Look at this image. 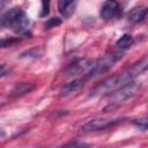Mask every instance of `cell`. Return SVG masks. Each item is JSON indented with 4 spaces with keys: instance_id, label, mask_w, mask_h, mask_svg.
Instances as JSON below:
<instances>
[{
    "instance_id": "obj_1",
    "label": "cell",
    "mask_w": 148,
    "mask_h": 148,
    "mask_svg": "<svg viewBox=\"0 0 148 148\" xmlns=\"http://www.w3.org/2000/svg\"><path fill=\"white\" fill-rule=\"evenodd\" d=\"M146 71H148V59H142V60L133 64L131 67L126 68L125 71L103 80L101 83H98L90 90L89 95L90 96L109 95L112 91L117 90L118 88L134 81L135 77H138Z\"/></svg>"
},
{
    "instance_id": "obj_2",
    "label": "cell",
    "mask_w": 148,
    "mask_h": 148,
    "mask_svg": "<svg viewBox=\"0 0 148 148\" xmlns=\"http://www.w3.org/2000/svg\"><path fill=\"white\" fill-rule=\"evenodd\" d=\"M123 58V52H110L106 53L105 56H103L102 58H99L95 64H92L91 68L84 74V80H92L98 77L99 75L104 74L105 72H108L118 60H120Z\"/></svg>"
},
{
    "instance_id": "obj_3",
    "label": "cell",
    "mask_w": 148,
    "mask_h": 148,
    "mask_svg": "<svg viewBox=\"0 0 148 148\" xmlns=\"http://www.w3.org/2000/svg\"><path fill=\"white\" fill-rule=\"evenodd\" d=\"M140 89H141V84L139 82H134V81L118 88L117 90L109 94L110 105H119V104L124 103L125 101L134 97L140 91Z\"/></svg>"
},
{
    "instance_id": "obj_4",
    "label": "cell",
    "mask_w": 148,
    "mask_h": 148,
    "mask_svg": "<svg viewBox=\"0 0 148 148\" xmlns=\"http://www.w3.org/2000/svg\"><path fill=\"white\" fill-rule=\"evenodd\" d=\"M126 118L125 117H120V118H96V119H91L89 121H87L84 125L81 126V131L83 133H90V132H96V131H102V130H106L110 127H113L120 123H123Z\"/></svg>"
},
{
    "instance_id": "obj_5",
    "label": "cell",
    "mask_w": 148,
    "mask_h": 148,
    "mask_svg": "<svg viewBox=\"0 0 148 148\" xmlns=\"http://www.w3.org/2000/svg\"><path fill=\"white\" fill-rule=\"evenodd\" d=\"M92 60H90L89 58H79L76 60H74L73 62H71L64 71L62 75L66 79H71V77H76L81 74L87 73L91 66H92Z\"/></svg>"
},
{
    "instance_id": "obj_6",
    "label": "cell",
    "mask_w": 148,
    "mask_h": 148,
    "mask_svg": "<svg viewBox=\"0 0 148 148\" xmlns=\"http://www.w3.org/2000/svg\"><path fill=\"white\" fill-rule=\"evenodd\" d=\"M119 13H120V5L117 0H105L101 7L99 16L105 21H110L117 17Z\"/></svg>"
},
{
    "instance_id": "obj_7",
    "label": "cell",
    "mask_w": 148,
    "mask_h": 148,
    "mask_svg": "<svg viewBox=\"0 0 148 148\" xmlns=\"http://www.w3.org/2000/svg\"><path fill=\"white\" fill-rule=\"evenodd\" d=\"M30 24V21H29V17L28 15L25 14L24 10H22L9 24L8 28H10L14 32H17V34H23L27 31L28 27Z\"/></svg>"
},
{
    "instance_id": "obj_8",
    "label": "cell",
    "mask_w": 148,
    "mask_h": 148,
    "mask_svg": "<svg viewBox=\"0 0 148 148\" xmlns=\"http://www.w3.org/2000/svg\"><path fill=\"white\" fill-rule=\"evenodd\" d=\"M77 0H58V10L62 17L68 18L73 15Z\"/></svg>"
},
{
    "instance_id": "obj_9",
    "label": "cell",
    "mask_w": 148,
    "mask_h": 148,
    "mask_svg": "<svg viewBox=\"0 0 148 148\" xmlns=\"http://www.w3.org/2000/svg\"><path fill=\"white\" fill-rule=\"evenodd\" d=\"M148 13V8L145 6H136L132 8L127 14V21L130 23H138L142 21Z\"/></svg>"
},
{
    "instance_id": "obj_10",
    "label": "cell",
    "mask_w": 148,
    "mask_h": 148,
    "mask_svg": "<svg viewBox=\"0 0 148 148\" xmlns=\"http://www.w3.org/2000/svg\"><path fill=\"white\" fill-rule=\"evenodd\" d=\"M84 82H86L84 79H75V80H73L71 82H67V83L62 84L60 90H59V92H60L61 96H67V95H69L72 92H75L81 87H83Z\"/></svg>"
},
{
    "instance_id": "obj_11",
    "label": "cell",
    "mask_w": 148,
    "mask_h": 148,
    "mask_svg": "<svg viewBox=\"0 0 148 148\" xmlns=\"http://www.w3.org/2000/svg\"><path fill=\"white\" fill-rule=\"evenodd\" d=\"M22 10H23V9H22L21 7H13V8L8 9L7 12H5V13L1 15V17H0V24H1V27L8 28L9 24H10V22H12Z\"/></svg>"
},
{
    "instance_id": "obj_12",
    "label": "cell",
    "mask_w": 148,
    "mask_h": 148,
    "mask_svg": "<svg viewBox=\"0 0 148 148\" xmlns=\"http://www.w3.org/2000/svg\"><path fill=\"white\" fill-rule=\"evenodd\" d=\"M35 89V84L31 82H17L12 89L13 96H22Z\"/></svg>"
},
{
    "instance_id": "obj_13",
    "label": "cell",
    "mask_w": 148,
    "mask_h": 148,
    "mask_svg": "<svg viewBox=\"0 0 148 148\" xmlns=\"http://www.w3.org/2000/svg\"><path fill=\"white\" fill-rule=\"evenodd\" d=\"M134 43V39L133 37L130 35V34H124L117 42H116V45L118 46V49L120 50H126L128 47H131Z\"/></svg>"
},
{
    "instance_id": "obj_14",
    "label": "cell",
    "mask_w": 148,
    "mask_h": 148,
    "mask_svg": "<svg viewBox=\"0 0 148 148\" xmlns=\"http://www.w3.org/2000/svg\"><path fill=\"white\" fill-rule=\"evenodd\" d=\"M132 124L141 131H147L148 130V116H142V117H139V118H134L132 120Z\"/></svg>"
},
{
    "instance_id": "obj_15",
    "label": "cell",
    "mask_w": 148,
    "mask_h": 148,
    "mask_svg": "<svg viewBox=\"0 0 148 148\" xmlns=\"http://www.w3.org/2000/svg\"><path fill=\"white\" fill-rule=\"evenodd\" d=\"M40 54H42V49L40 47H34V49H30V50L23 52L20 56V58H38Z\"/></svg>"
},
{
    "instance_id": "obj_16",
    "label": "cell",
    "mask_w": 148,
    "mask_h": 148,
    "mask_svg": "<svg viewBox=\"0 0 148 148\" xmlns=\"http://www.w3.org/2000/svg\"><path fill=\"white\" fill-rule=\"evenodd\" d=\"M60 23H61V20L60 18H58V17H51V18H49L44 23V28L45 29H51V28H53L56 25H59Z\"/></svg>"
},
{
    "instance_id": "obj_17",
    "label": "cell",
    "mask_w": 148,
    "mask_h": 148,
    "mask_svg": "<svg viewBox=\"0 0 148 148\" xmlns=\"http://www.w3.org/2000/svg\"><path fill=\"white\" fill-rule=\"evenodd\" d=\"M50 5L51 0H42V10H40V16L45 17L50 13Z\"/></svg>"
},
{
    "instance_id": "obj_18",
    "label": "cell",
    "mask_w": 148,
    "mask_h": 148,
    "mask_svg": "<svg viewBox=\"0 0 148 148\" xmlns=\"http://www.w3.org/2000/svg\"><path fill=\"white\" fill-rule=\"evenodd\" d=\"M18 42H20L18 38H3V39H1V47L13 46L15 43H18Z\"/></svg>"
},
{
    "instance_id": "obj_19",
    "label": "cell",
    "mask_w": 148,
    "mask_h": 148,
    "mask_svg": "<svg viewBox=\"0 0 148 148\" xmlns=\"http://www.w3.org/2000/svg\"><path fill=\"white\" fill-rule=\"evenodd\" d=\"M6 74H7V69H6V65L3 64V65H1V72H0V75H1V77H3Z\"/></svg>"
},
{
    "instance_id": "obj_20",
    "label": "cell",
    "mask_w": 148,
    "mask_h": 148,
    "mask_svg": "<svg viewBox=\"0 0 148 148\" xmlns=\"http://www.w3.org/2000/svg\"><path fill=\"white\" fill-rule=\"evenodd\" d=\"M66 146H84V143H76V142H72V143H67Z\"/></svg>"
},
{
    "instance_id": "obj_21",
    "label": "cell",
    "mask_w": 148,
    "mask_h": 148,
    "mask_svg": "<svg viewBox=\"0 0 148 148\" xmlns=\"http://www.w3.org/2000/svg\"><path fill=\"white\" fill-rule=\"evenodd\" d=\"M6 2H7V0H1V8H3V7H5Z\"/></svg>"
}]
</instances>
